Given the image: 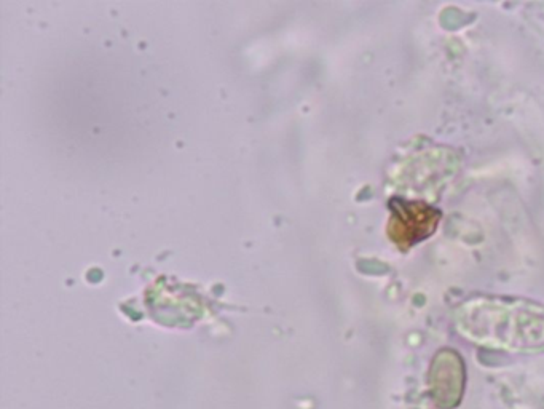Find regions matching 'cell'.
I'll return each instance as SVG.
<instances>
[{
    "label": "cell",
    "instance_id": "obj_1",
    "mask_svg": "<svg viewBox=\"0 0 544 409\" xmlns=\"http://www.w3.org/2000/svg\"><path fill=\"white\" fill-rule=\"evenodd\" d=\"M441 221V211L426 203L406 202L395 199L391 202V218L388 235L399 250L407 251L422 240L428 239Z\"/></svg>",
    "mask_w": 544,
    "mask_h": 409
}]
</instances>
